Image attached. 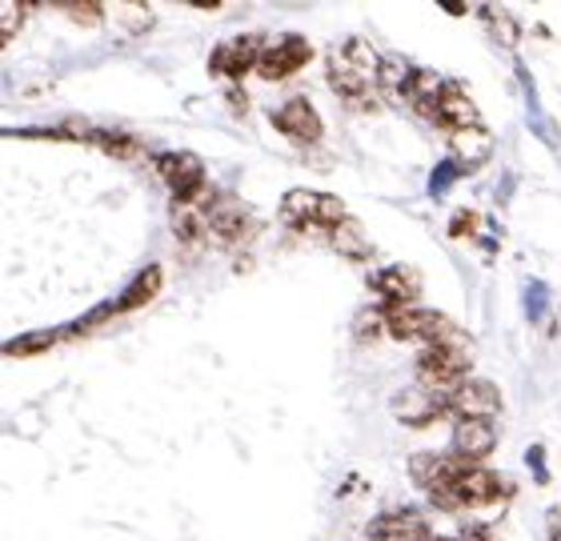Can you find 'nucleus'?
<instances>
[{
	"mask_svg": "<svg viewBox=\"0 0 561 541\" xmlns=\"http://www.w3.org/2000/svg\"><path fill=\"white\" fill-rule=\"evenodd\" d=\"M329 84L341 101L365 105L374 89H381V57L374 53V45L362 36H350L329 48Z\"/></svg>",
	"mask_w": 561,
	"mask_h": 541,
	"instance_id": "obj_1",
	"label": "nucleus"
},
{
	"mask_svg": "<svg viewBox=\"0 0 561 541\" xmlns=\"http://www.w3.org/2000/svg\"><path fill=\"white\" fill-rule=\"evenodd\" d=\"M510 494H514L510 477L485 470L481 461H466V458H461V470H457L454 477H449V482L437 485V490H430L433 506L445 509V514H457V509L497 506V502H505Z\"/></svg>",
	"mask_w": 561,
	"mask_h": 541,
	"instance_id": "obj_2",
	"label": "nucleus"
},
{
	"mask_svg": "<svg viewBox=\"0 0 561 541\" xmlns=\"http://www.w3.org/2000/svg\"><path fill=\"white\" fill-rule=\"evenodd\" d=\"M469 345H430V349H421L417 365H413V373H417V385L437 393V398H449L457 385H466L469 381Z\"/></svg>",
	"mask_w": 561,
	"mask_h": 541,
	"instance_id": "obj_3",
	"label": "nucleus"
},
{
	"mask_svg": "<svg viewBox=\"0 0 561 541\" xmlns=\"http://www.w3.org/2000/svg\"><path fill=\"white\" fill-rule=\"evenodd\" d=\"M389 313V337H398V342H417V345H466V337L442 318V313H433V309H421V306H398V309H386Z\"/></svg>",
	"mask_w": 561,
	"mask_h": 541,
	"instance_id": "obj_4",
	"label": "nucleus"
},
{
	"mask_svg": "<svg viewBox=\"0 0 561 541\" xmlns=\"http://www.w3.org/2000/svg\"><path fill=\"white\" fill-rule=\"evenodd\" d=\"M280 217L297 229H337L350 212H345V200L333 197V193H317V188H289L285 200H280Z\"/></svg>",
	"mask_w": 561,
	"mask_h": 541,
	"instance_id": "obj_5",
	"label": "nucleus"
},
{
	"mask_svg": "<svg viewBox=\"0 0 561 541\" xmlns=\"http://www.w3.org/2000/svg\"><path fill=\"white\" fill-rule=\"evenodd\" d=\"M157 173L169 185L176 205H205L209 200V177L197 153H161L157 157Z\"/></svg>",
	"mask_w": 561,
	"mask_h": 541,
	"instance_id": "obj_6",
	"label": "nucleus"
},
{
	"mask_svg": "<svg viewBox=\"0 0 561 541\" xmlns=\"http://www.w3.org/2000/svg\"><path fill=\"white\" fill-rule=\"evenodd\" d=\"M257 237V217L241 200H213L209 205V241L225 249H237Z\"/></svg>",
	"mask_w": 561,
	"mask_h": 541,
	"instance_id": "obj_7",
	"label": "nucleus"
},
{
	"mask_svg": "<svg viewBox=\"0 0 561 541\" xmlns=\"http://www.w3.org/2000/svg\"><path fill=\"white\" fill-rule=\"evenodd\" d=\"M445 413L457 417V422H469V417L493 422V417L502 413V393H497V385L485 381V377H469L466 385H457L454 393L445 398Z\"/></svg>",
	"mask_w": 561,
	"mask_h": 541,
	"instance_id": "obj_8",
	"label": "nucleus"
},
{
	"mask_svg": "<svg viewBox=\"0 0 561 541\" xmlns=\"http://www.w3.org/2000/svg\"><path fill=\"white\" fill-rule=\"evenodd\" d=\"M261 53H265V45H261L257 33L233 36V41H225V45H217L209 53V72L229 77V81H241L245 72H257Z\"/></svg>",
	"mask_w": 561,
	"mask_h": 541,
	"instance_id": "obj_9",
	"label": "nucleus"
},
{
	"mask_svg": "<svg viewBox=\"0 0 561 541\" xmlns=\"http://www.w3.org/2000/svg\"><path fill=\"white\" fill-rule=\"evenodd\" d=\"M309 57H313V48H309L305 36H297V33L277 36V45H265V53H261L257 77H265V81H285L293 72H301L305 65H309Z\"/></svg>",
	"mask_w": 561,
	"mask_h": 541,
	"instance_id": "obj_10",
	"label": "nucleus"
},
{
	"mask_svg": "<svg viewBox=\"0 0 561 541\" xmlns=\"http://www.w3.org/2000/svg\"><path fill=\"white\" fill-rule=\"evenodd\" d=\"M433 125H442V129H449V133L478 129L481 113H478V105H473V96L466 93V84L445 81L442 96H437V105H433Z\"/></svg>",
	"mask_w": 561,
	"mask_h": 541,
	"instance_id": "obj_11",
	"label": "nucleus"
},
{
	"mask_svg": "<svg viewBox=\"0 0 561 541\" xmlns=\"http://www.w3.org/2000/svg\"><path fill=\"white\" fill-rule=\"evenodd\" d=\"M273 125H277L289 141H297V145H317L321 141V117H317V108L305 101V96H289L285 105L273 113Z\"/></svg>",
	"mask_w": 561,
	"mask_h": 541,
	"instance_id": "obj_12",
	"label": "nucleus"
},
{
	"mask_svg": "<svg viewBox=\"0 0 561 541\" xmlns=\"http://www.w3.org/2000/svg\"><path fill=\"white\" fill-rule=\"evenodd\" d=\"M365 538L369 541H430L433 530L417 509H393V514H381V518L369 521V526H365Z\"/></svg>",
	"mask_w": 561,
	"mask_h": 541,
	"instance_id": "obj_13",
	"label": "nucleus"
},
{
	"mask_svg": "<svg viewBox=\"0 0 561 541\" xmlns=\"http://www.w3.org/2000/svg\"><path fill=\"white\" fill-rule=\"evenodd\" d=\"M497 446V429L485 417H469V422L454 425V441H449V453L466 461H485Z\"/></svg>",
	"mask_w": 561,
	"mask_h": 541,
	"instance_id": "obj_14",
	"label": "nucleus"
},
{
	"mask_svg": "<svg viewBox=\"0 0 561 541\" xmlns=\"http://www.w3.org/2000/svg\"><path fill=\"white\" fill-rule=\"evenodd\" d=\"M374 289L381 293L386 309L417 306L421 273H417V269H410V265H389V269H377V273H374Z\"/></svg>",
	"mask_w": 561,
	"mask_h": 541,
	"instance_id": "obj_15",
	"label": "nucleus"
},
{
	"mask_svg": "<svg viewBox=\"0 0 561 541\" xmlns=\"http://www.w3.org/2000/svg\"><path fill=\"white\" fill-rule=\"evenodd\" d=\"M449 153H454L457 169H469V173H473V169H481L493 157V137L485 133V125L449 133Z\"/></svg>",
	"mask_w": 561,
	"mask_h": 541,
	"instance_id": "obj_16",
	"label": "nucleus"
},
{
	"mask_svg": "<svg viewBox=\"0 0 561 541\" xmlns=\"http://www.w3.org/2000/svg\"><path fill=\"white\" fill-rule=\"evenodd\" d=\"M393 413H398L405 425H430L445 413V398H437V393H430V389H421V385L405 389V393L393 398Z\"/></svg>",
	"mask_w": 561,
	"mask_h": 541,
	"instance_id": "obj_17",
	"label": "nucleus"
},
{
	"mask_svg": "<svg viewBox=\"0 0 561 541\" xmlns=\"http://www.w3.org/2000/svg\"><path fill=\"white\" fill-rule=\"evenodd\" d=\"M329 245L337 249L341 257H350V261L374 257V245H369V237H365V229L353 221V217H345L337 229H329Z\"/></svg>",
	"mask_w": 561,
	"mask_h": 541,
	"instance_id": "obj_18",
	"label": "nucleus"
},
{
	"mask_svg": "<svg viewBox=\"0 0 561 541\" xmlns=\"http://www.w3.org/2000/svg\"><path fill=\"white\" fill-rule=\"evenodd\" d=\"M157 289H161V269H157V265H152V269H145L137 277V281L129 285V289H125V297H121L117 306V313H129V309H140L145 306V301H152V297H157Z\"/></svg>",
	"mask_w": 561,
	"mask_h": 541,
	"instance_id": "obj_19",
	"label": "nucleus"
},
{
	"mask_svg": "<svg viewBox=\"0 0 561 541\" xmlns=\"http://www.w3.org/2000/svg\"><path fill=\"white\" fill-rule=\"evenodd\" d=\"M93 145H101L117 161H145V145L137 137H129V133H93Z\"/></svg>",
	"mask_w": 561,
	"mask_h": 541,
	"instance_id": "obj_20",
	"label": "nucleus"
},
{
	"mask_svg": "<svg viewBox=\"0 0 561 541\" xmlns=\"http://www.w3.org/2000/svg\"><path fill=\"white\" fill-rule=\"evenodd\" d=\"M481 21L490 24V33L502 41L505 48H514L517 45V21H514V12L510 9H497V4H485L481 9Z\"/></svg>",
	"mask_w": 561,
	"mask_h": 541,
	"instance_id": "obj_21",
	"label": "nucleus"
},
{
	"mask_svg": "<svg viewBox=\"0 0 561 541\" xmlns=\"http://www.w3.org/2000/svg\"><path fill=\"white\" fill-rule=\"evenodd\" d=\"M381 333H389L386 309H362V313L353 318V337H357V342H374Z\"/></svg>",
	"mask_w": 561,
	"mask_h": 541,
	"instance_id": "obj_22",
	"label": "nucleus"
},
{
	"mask_svg": "<svg viewBox=\"0 0 561 541\" xmlns=\"http://www.w3.org/2000/svg\"><path fill=\"white\" fill-rule=\"evenodd\" d=\"M60 12L72 16L77 24H96L105 16V4L101 0H60Z\"/></svg>",
	"mask_w": 561,
	"mask_h": 541,
	"instance_id": "obj_23",
	"label": "nucleus"
},
{
	"mask_svg": "<svg viewBox=\"0 0 561 541\" xmlns=\"http://www.w3.org/2000/svg\"><path fill=\"white\" fill-rule=\"evenodd\" d=\"M117 21L129 24V33H137V28H149L152 24V12L149 9H117Z\"/></svg>",
	"mask_w": 561,
	"mask_h": 541,
	"instance_id": "obj_24",
	"label": "nucleus"
},
{
	"mask_svg": "<svg viewBox=\"0 0 561 541\" xmlns=\"http://www.w3.org/2000/svg\"><path fill=\"white\" fill-rule=\"evenodd\" d=\"M16 21H21V9H16V4H4V9H0V36H4V41H9L12 33H16Z\"/></svg>",
	"mask_w": 561,
	"mask_h": 541,
	"instance_id": "obj_25",
	"label": "nucleus"
},
{
	"mask_svg": "<svg viewBox=\"0 0 561 541\" xmlns=\"http://www.w3.org/2000/svg\"><path fill=\"white\" fill-rule=\"evenodd\" d=\"M473 225H481V221H478V212H457L454 225H449V233H454V237H469V233H478Z\"/></svg>",
	"mask_w": 561,
	"mask_h": 541,
	"instance_id": "obj_26",
	"label": "nucleus"
},
{
	"mask_svg": "<svg viewBox=\"0 0 561 541\" xmlns=\"http://www.w3.org/2000/svg\"><path fill=\"white\" fill-rule=\"evenodd\" d=\"M48 342H53V333H41V337H28V342H12L9 354H33V349H41Z\"/></svg>",
	"mask_w": 561,
	"mask_h": 541,
	"instance_id": "obj_27",
	"label": "nucleus"
}]
</instances>
